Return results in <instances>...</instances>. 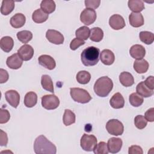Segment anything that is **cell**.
Here are the masks:
<instances>
[{
  "instance_id": "e575fe53",
  "label": "cell",
  "mask_w": 154,
  "mask_h": 154,
  "mask_svg": "<svg viewBox=\"0 0 154 154\" xmlns=\"http://www.w3.org/2000/svg\"><path fill=\"white\" fill-rule=\"evenodd\" d=\"M139 37L140 40L146 45H150L154 41V35L149 31H141Z\"/></svg>"
},
{
  "instance_id": "f6af8a7d",
  "label": "cell",
  "mask_w": 154,
  "mask_h": 154,
  "mask_svg": "<svg viewBox=\"0 0 154 154\" xmlns=\"http://www.w3.org/2000/svg\"><path fill=\"white\" fill-rule=\"evenodd\" d=\"M0 145L1 146H7L8 143V137L7 133L4 132L2 129L0 130Z\"/></svg>"
},
{
  "instance_id": "83f0119b",
  "label": "cell",
  "mask_w": 154,
  "mask_h": 154,
  "mask_svg": "<svg viewBox=\"0 0 154 154\" xmlns=\"http://www.w3.org/2000/svg\"><path fill=\"white\" fill-rule=\"evenodd\" d=\"M41 84L43 89L54 93V85L51 78L48 75H43L41 78Z\"/></svg>"
},
{
  "instance_id": "d4e9b609",
  "label": "cell",
  "mask_w": 154,
  "mask_h": 154,
  "mask_svg": "<svg viewBox=\"0 0 154 154\" xmlns=\"http://www.w3.org/2000/svg\"><path fill=\"white\" fill-rule=\"evenodd\" d=\"M49 14L45 13L42 9H37L32 14V20L37 23H42L47 20Z\"/></svg>"
},
{
  "instance_id": "bcb514c9",
  "label": "cell",
  "mask_w": 154,
  "mask_h": 154,
  "mask_svg": "<svg viewBox=\"0 0 154 154\" xmlns=\"http://www.w3.org/2000/svg\"><path fill=\"white\" fill-rule=\"evenodd\" d=\"M9 76L7 70L1 69H0V83L2 84L6 82L8 79Z\"/></svg>"
},
{
  "instance_id": "8d00e7d4",
  "label": "cell",
  "mask_w": 154,
  "mask_h": 154,
  "mask_svg": "<svg viewBox=\"0 0 154 154\" xmlns=\"http://www.w3.org/2000/svg\"><path fill=\"white\" fill-rule=\"evenodd\" d=\"M17 37L22 43H27L32 39V34L29 31L23 30L17 33Z\"/></svg>"
},
{
  "instance_id": "2e32d148",
  "label": "cell",
  "mask_w": 154,
  "mask_h": 154,
  "mask_svg": "<svg viewBox=\"0 0 154 154\" xmlns=\"http://www.w3.org/2000/svg\"><path fill=\"white\" fill-rule=\"evenodd\" d=\"M131 56L137 60L143 59L146 55V49L141 45H134L131 46L129 50Z\"/></svg>"
},
{
  "instance_id": "7c38bea8",
  "label": "cell",
  "mask_w": 154,
  "mask_h": 154,
  "mask_svg": "<svg viewBox=\"0 0 154 154\" xmlns=\"http://www.w3.org/2000/svg\"><path fill=\"white\" fill-rule=\"evenodd\" d=\"M109 26L115 30H119L123 28L125 25V22L123 17L119 14H113L109 19Z\"/></svg>"
},
{
  "instance_id": "ab89813d",
  "label": "cell",
  "mask_w": 154,
  "mask_h": 154,
  "mask_svg": "<svg viewBox=\"0 0 154 154\" xmlns=\"http://www.w3.org/2000/svg\"><path fill=\"white\" fill-rule=\"evenodd\" d=\"M10 118V114L8 110L3 108L0 109V123H6L8 122Z\"/></svg>"
},
{
  "instance_id": "7402d4cb",
  "label": "cell",
  "mask_w": 154,
  "mask_h": 154,
  "mask_svg": "<svg viewBox=\"0 0 154 154\" xmlns=\"http://www.w3.org/2000/svg\"><path fill=\"white\" fill-rule=\"evenodd\" d=\"M134 69L138 73H146L149 67V63L144 59L137 60L134 63Z\"/></svg>"
},
{
  "instance_id": "4dcf8cb0",
  "label": "cell",
  "mask_w": 154,
  "mask_h": 154,
  "mask_svg": "<svg viewBox=\"0 0 154 154\" xmlns=\"http://www.w3.org/2000/svg\"><path fill=\"white\" fill-rule=\"evenodd\" d=\"M14 8V1H2L1 7V13L3 15H8L11 13Z\"/></svg>"
},
{
  "instance_id": "5b68a950",
  "label": "cell",
  "mask_w": 154,
  "mask_h": 154,
  "mask_svg": "<svg viewBox=\"0 0 154 154\" xmlns=\"http://www.w3.org/2000/svg\"><path fill=\"white\" fill-rule=\"evenodd\" d=\"M106 129L108 132L112 135H121L124 131L123 123L117 119H111L106 124Z\"/></svg>"
},
{
  "instance_id": "e0dca14e",
  "label": "cell",
  "mask_w": 154,
  "mask_h": 154,
  "mask_svg": "<svg viewBox=\"0 0 154 154\" xmlns=\"http://www.w3.org/2000/svg\"><path fill=\"white\" fill-rule=\"evenodd\" d=\"M130 25L135 28H138L144 25V18L140 13H131L129 16Z\"/></svg>"
},
{
  "instance_id": "30bf717a",
  "label": "cell",
  "mask_w": 154,
  "mask_h": 154,
  "mask_svg": "<svg viewBox=\"0 0 154 154\" xmlns=\"http://www.w3.org/2000/svg\"><path fill=\"white\" fill-rule=\"evenodd\" d=\"M17 53L23 61H28L32 58L34 51L31 45L25 44L17 50Z\"/></svg>"
},
{
  "instance_id": "f546056e",
  "label": "cell",
  "mask_w": 154,
  "mask_h": 154,
  "mask_svg": "<svg viewBox=\"0 0 154 154\" xmlns=\"http://www.w3.org/2000/svg\"><path fill=\"white\" fill-rule=\"evenodd\" d=\"M103 37V32L99 27H94L90 30V38L95 42H100Z\"/></svg>"
},
{
  "instance_id": "603a6c76",
  "label": "cell",
  "mask_w": 154,
  "mask_h": 154,
  "mask_svg": "<svg viewBox=\"0 0 154 154\" xmlns=\"http://www.w3.org/2000/svg\"><path fill=\"white\" fill-rule=\"evenodd\" d=\"M119 81L125 87H131L134 84V79L131 73L128 72H123L119 75Z\"/></svg>"
},
{
  "instance_id": "74e56055",
  "label": "cell",
  "mask_w": 154,
  "mask_h": 154,
  "mask_svg": "<svg viewBox=\"0 0 154 154\" xmlns=\"http://www.w3.org/2000/svg\"><path fill=\"white\" fill-rule=\"evenodd\" d=\"M94 154H108L109 153L107 147V144L104 141H100L93 149Z\"/></svg>"
},
{
  "instance_id": "4fadbf2b",
  "label": "cell",
  "mask_w": 154,
  "mask_h": 154,
  "mask_svg": "<svg viewBox=\"0 0 154 154\" xmlns=\"http://www.w3.org/2000/svg\"><path fill=\"white\" fill-rule=\"evenodd\" d=\"M123 141L120 138L112 137L108 141L107 147L108 152L111 153H118L122 149Z\"/></svg>"
},
{
  "instance_id": "ac0fdd59",
  "label": "cell",
  "mask_w": 154,
  "mask_h": 154,
  "mask_svg": "<svg viewBox=\"0 0 154 154\" xmlns=\"http://www.w3.org/2000/svg\"><path fill=\"white\" fill-rule=\"evenodd\" d=\"M100 59L103 64L109 66L114 62L115 56L114 53L111 50L104 49L100 54Z\"/></svg>"
},
{
  "instance_id": "277c9868",
  "label": "cell",
  "mask_w": 154,
  "mask_h": 154,
  "mask_svg": "<svg viewBox=\"0 0 154 154\" xmlns=\"http://www.w3.org/2000/svg\"><path fill=\"white\" fill-rule=\"evenodd\" d=\"M70 93L73 100L80 103H88L91 99L89 93L83 88H70Z\"/></svg>"
},
{
  "instance_id": "7bdbcfd3",
  "label": "cell",
  "mask_w": 154,
  "mask_h": 154,
  "mask_svg": "<svg viewBox=\"0 0 154 154\" xmlns=\"http://www.w3.org/2000/svg\"><path fill=\"white\" fill-rule=\"evenodd\" d=\"M128 153L129 154H143V151L142 148L140 146H137V145H133L129 147Z\"/></svg>"
},
{
  "instance_id": "52a82bcc",
  "label": "cell",
  "mask_w": 154,
  "mask_h": 154,
  "mask_svg": "<svg viewBox=\"0 0 154 154\" xmlns=\"http://www.w3.org/2000/svg\"><path fill=\"white\" fill-rule=\"evenodd\" d=\"M42 105L48 109H55L58 107L60 105V100L58 97L54 94H46L42 97Z\"/></svg>"
},
{
  "instance_id": "7a4b0ae2",
  "label": "cell",
  "mask_w": 154,
  "mask_h": 154,
  "mask_svg": "<svg viewBox=\"0 0 154 154\" xmlns=\"http://www.w3.org/2000/svg\"><path fill=\"white\" fill-rule=\"evenodd\" d=\"M100 50L94 46H89L85 48L81 54V60L85 66L96 65L99 60Z\"/></svg>"
},
{
  "instance_id": "ffe728a7",
  "label": "cell",
  "mask_w": 154,
  "mask_h": 154,
  "mask_svg": "<svg viewBox=\"0 0 154 154\" xmlns=\"http://www.w3.org/2000/svg\"><path fill=\"white\" fill-rule=\"evenodd\" d=\"M110 105L115 109L122 108L125 105V100L120 93H115L109 100Z\"/></svg>"
},
{
  "instance_id": "cb8c5ba5",
  "label": "cell",
  "mask_w": 154,
  "mask_h": 154,
  "mask_svg": "<svg viewBox=\"0 0 154 154\" xmlns=\"http://www.w3.org/2000/svg\"><path fill=\"white\" fill-rule=\"evenodd\" d=\"M14 46V41L10 36H5L1 38L0 40V46L1 49L5 52H10Z\"/></svg>"
},
{
  "instance_id": "7dc6e473",
  "label": "cell",
  "mask_w": 154,
  "mask_h": 154,
  "mask_svg": "<svg viewBox=\"0 0 154 154\" xmlns=\"http://www.w3.org/2000/svg\"><path fill=\"white\" fill-rule=\"evenodd\" d=\"M154 81V79H153V76H150L149 77H147V78L144 81L145 85L149 88L150 90H153L154 89V84L153 82Z\"/></svg>"
},
{
  "instance_id": "8fae6325",
  "label": "cell",
  "mask_w": 154,
  "mask_h": 154,
  "mask_svg": "<svg viewBox=\"0 0 154 154\" xmlns=\"http://www.w3.org/2000/svg\"><path fill=\"white\" fill-rule=\"evenodd\" d=\"M5 99L7 102L13 108H16L19 104L20 95L17 91L14 90H10L5 93Z\"/></svg>"
},
{
  "instance_id": "9c48e42d",
  "label": "cell",
  "mask_w": 154,
  "mask_h": 154,
  "mask_svg": "<svg viewBox=\"0 0 154 154\" xmlns=\"http://www.w3.org/2000/svg\"><path fill=\"white\" fill-rule=\"evenodd\" d=\"M48 40L55 45H61L64 43V36L59 31L55 29H48L46 32Z\"/></svg>"
},
{
  "instance_id": "4316f807",
  "label": "cell",
  "mask_w": 154,
  "mask_h": 154,
  "mask_svg": "<svg viewBox=\"0 0 154 154\" xmlns=\"http://www.w3.org/2000/svg\"><path fill=\"white\" fill-rule=\"evenodd\" d=\"M128 5L130 10L134 13H140L145 8L143 1L141 0H129Z\"/></svg>"
},
{
  "instance_id": "ba28073f",
  "label": "cell",
  "mask_w": 154,
  "mask_h": 154,
  "mask_svg": "<svg viewBox=\"0 0 154 154\" xmlns=\"http://www.w3.org/2000/svg\"><path fill=\"white\" fill-rule=\"evenodd\" d=\"M96 17V13L94 10L85 8L81 13L80 20L84 24L90 25L95 22Z\"/></svg>"
},
{
  "instance_id": "8992f818",
  "label": "cell",
  "mask_w": 154,
  "mask_h": 154,
  "mask_svg": "<svg viewBox=\"0 0 154 154\" xmlns=\"http://www.w3.org/2000/svg\"><path fill=\"white\" fill-rule=\"evenodd\" d=\"M97 140L94 135L84 134L81 138L80 145L84 150L90 152L93 150L97 145Z\"/></svg>"
},
{
  "instance_id": "484cf974",
  "label": "cell",
  "mask_w": 154,
  "mask_h": 154,
  "mask_svg": "<svg viewBox=\"0 0 154 154\" xmlns=\"http://www.w3.org/2000/svg\"><path fill=\"white\" fill-rule=\"evenodd\" d=\"M37 102V95L34 91L27 93L24 98V104L28 108H32L36 105Z\"/></svg>"
},
{
  "instance_id": "6da1fadb",
  "label": "cell",
  "mask_w": 154,
  "mask_h": 154,
  "mask_svg": "<svg viewBox=\"0 0 154 154\" xmlns=\"http://www.w3.org/2000/svg\"><path fill=\"white\" fill-rule=\"evenodd\" d=\"M34 150L36 154H55L56 146L43 135L36 138L34 143Z\"/></svg>"
},
{
  "instance_id": "f1b7e54d",
  "label": "cell",
  "mask_w": 154,
  "mask_h": 154,
  "mask_svg": "<svg viewBox=\"0 0 154 154\" xmlns=\"http://www.w3.org/2000/svg\"><path fill=\"white\" fill-rule=\"evenodd\" d=\"M55 3L52 0H43L40 4L41 9L48 14L53 13L55 10Z\"/></svg>"
},
{
  "instance_id": "3957f363",
  "label": "cell",
  "mask_w": 154,
  "mask_h": 154,
  "mask_svg": "<svg viewBox=\"0 0 154 154\" xmlns=\"http://www.w3.org/2000/svg\"><path fill=\"white\" fill-rule=\"evenodd\" d=\"M113 88V82L108 76H102L96 80L94 85V91L99 97L107 96Z\"/></svg>"
},
{
  "instance_id": "d6986e66",
  "label": "cell",
  "mask_w": 154,
  "mask_h": 154,
  "mask_svg": "<svg viewBox=\"0 0 154 154\" xmlns=\"http://www.w3.org/2000/svg\"><path fill=\"white\" fill-rule=\"evenodd\" d=\"M26 22V17L22 13H16L10 19V24L14 28L22 27Z\"/></svg>"
},
{
  "instance_id": "b9f144b4",
  "label": "cell",
  "mask_w": 154,
  "mask_h": 154,
  "mask_svg": "<svg viewBox=\"0 0 154 154\" xmlns=\"http://www.w3.org/2000/svg\"><path fill=\"white\" fill-rule=\"evenodd\" d=\"M85 5L87 8L96 9L99 7L100 4V1L99 0H85L84 1Z\"/></svg>"
},
{
  "instance_id": "44dd1931",
  "label": "cell",
  "mask_w": 154,
  "mask_h": 154,
  "mask_svg": "<svg viewBox=\"0 0 154 154\" xmlns=\"http://www.w3.org/2000/svg\"><path fill=\"white\" fill-rule=\"evenodd\" d=\"M137 93L144 97H149L153 94V90H150L144 84V81H141L138 84L136 87Z\"/></svg>"
},
{
  "instance_id": "60d3db41",
  "label": "cell",
  "mask_w": 154,
  "mask_h": 154,
  "mask_svg": "<svg viewBox=\"0 0 154 154\" xmlns=\"http://www.w3.org/2000/svg\"><path fill=\"white\" fill-rule=\"evenodd\" d=\"M85 44V42L81 39H79L78 38H73L70 44V48L71 50L75 51L77 49L79 46L83 45Z\"/></svg>"
},
{
  "instance_id": "5bb4252c",
  "label": "cell",
  "mask_w": 154,
  "mask_h": 154,
  "mask_svg": "<svg viewBox=\"0 0 154 154\" xmlns=\"http://www.w3.org/2000/svg\"><path fill=\"white\" fill-rule=\"evenodd\" d=\"M40 65L48 70H53L56 66L55 60L48 55H42L38 58Z\"/></svg>"
},
{
  "instance_id": "836d02e7",
  "label": "cell",
  "mask_w": 154,
  "mask_h": 154,
  "mask_svg": "<svg viewBox=\"0 0 154 154\" xmlns=\"http://www.w3.org/2000/svg\"><path fill=\"white\" fill-rule=\"evenodd\" d=\"M91 79L90 73L85 70H81L76 75V80L81 84H88Z\"/></svg>"
},
{
  "instance_id": "ee69618b",
  "label": "cell",
  "mask_w": 154,
  "mask_h": 154,
  "mask_svg": "<svg viewBox=\"0 0 154 154\" xmlns=\"http://www.w3.org/2000/svg\"><path fill=\"white\" fill-rule=\"evenodd\" d=\"M144 117L150 122H153L154 121V108H151L146 111L144 114Z\"/></svg>"
},
{
  "instance_id": "f35d334b",
  "label": "cell",
  "mask_w": 154,
  "mask_h": 154,
  "mask_svg": "<svg viewBox=\"0 0 154 154\" xmlns=\"http://www.w3.org/2000/svg\"><path fill=\"white\" fill-rule=\"evenodd\" d=\"M134 124L136 128L138 129H143L146 126L147 121L144 116L141 115H138L134 119Z\"/></svg>"
},
{
  "instance_id": "1f68e13d",
  "label": "cell",
  "mask_w": 154,
  "mask_h": 154,
  "mask_svg": "<svg viewBox=\"0 0 154 154\" xmlns=\"http://www.w3.org/2000/svg\"><path fill=\"white\" fill-rule=\"evenodd\" d=\"M75 114L71 110L66 109L63 117V123L66 126H69L75 122Z\"/></svg>"
},
{
  "instance_id": "d590c367",
  "label": "cell",
  "mask_w": 154,
  "mask_h": 154,
  "mask_svg": "<svg viewBox=\"0 0 154 154\" xmlns=\"http://www.w3.org/2000/svg\"><path fill=\"white\" fill-rule=\"evenodd\" d=\"M129 103L134 107H138L141 105L144 102L143 97L137 93H133L130 94L129 97Z\"/></svg>"
},
{
  "instance_id": "9a60e30c",
  "label": "cell",
  "mask_w": 154,
  "mask_h": 154,
  "mask_svg": "<svg viewBox=\"0 0 154 154\" xmlns=\"http://www.w3.org/2000/svg\"><path fill=\"white\" fill-rule=\"evenodd\" d=\"M23 63V60L19 56L17 53H15L11 56L8 57L6 61L7 66L11 69H19Z\"/></svg>"
},
{
  "instance_id": "d6a6232c",
  "label": "cell",
  "mask_w": 154,
  "mask_h": 154,
  "mask_svg": "<svg viewBox=\"0 0 154 154\" xmlns=\"http://www.w3.org/2000/svg\"><path fill=\"white\" fill-rule=\"evenodd\" d=\"M90 34V30L88 27L86 26H82L76 29L75 32V35L76 38L81 39L82 40H86L88 39Z\"/></svg>"
}]
</instances>
